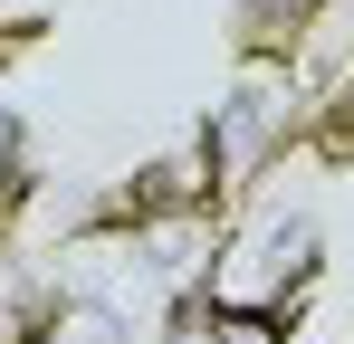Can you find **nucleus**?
Segmentation results:
<instances>
[{
  "label": "nucleus",
  "mask_w": 354,
  "mask_h": 344,
  "mask_svg": "<svg viewBox=\"0 0 354 344\" xmlns=\"http://www.w3.org/2000/svg\"><path fill=\"white\" fill-rule=\"evenodd\" d=\"M326 268V220H316V201H268L249 229L221 239V258H211V278H201V306L211 316H278L288 325L297 306H306V287Z\"/></svg>",
  "instance_id": "obj_1"
},
{
  "label": "nucleus",
  "mask_w": 354,
  "mask_h": 344,
  "mask_svg": "<svg viewBox=\"0 0 354 344\" xmlns=\"http://www.w3.org/2000/svg\"><path fill=\"white\" fill-rule=\"evenodd\" d=\"M297 134H306V77H297V67H278V57H239L230 96H221V106H211V124H201L211 182H221V191H249V182L278 163Z\"/></svg>",
  "instance_id": "obj_2"
},
{
  "label": "nucleus",
  "mask_w": 354,
  "mask_h": 344,
  "mask_svg": "<svg viewBox=\"0 0 354 344\" xmlns=\"http://www.w3.org/2000/svg\"><path fill=\"white\" fill-rule=\"evenodd\" d=\"M316 19H326V0H230V29L249 57H278L288 67L297 48H316Z\"/></svg>",
  "instance_id": "obj_3"
},
{
  "label": "nucleus",
  "mask_w": 354,
  "mask_h": 344,
  "mask_svg": "<svg viewBox=\"0 0 354 344\" xmlns=\"http://www.w3.org/2000/svg\"><path fill=\"white\" fill-rule=\"evenodd\" d=\"M306 134H316V153L354 163V57L326 77V96H306Z\"/></svg>",
  "instance_id": "obj_4"
},
{
  "label": "nucleus",
  "mask_w": 354,
  "mask_h": 344,
  "mask_svg": "<svg viewBox=\"0 0 354 344\" xmlns=\"http://www.w3.org/2000/svg\"><path fill=\"white\" fill-rule=\"evenodd\" d=\"M201 344H288V325H278V316H211Z\"/></svg>",
  "instance_id": "obj_5"
}]
</instances>
